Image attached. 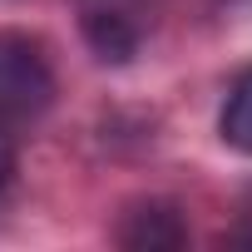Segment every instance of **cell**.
Wrapping results in <instances>:
<instances>
[{"instance_id": "6da1fadb", "label": "cell", "mask_w": 252, "mask_h": 252, "mask_svg": "<svg viewBox=\"0 0 252 252\" xmlns=\"http://www.w3.org/2000/svg\"><path fill=\"white\" fill-rule=\"evenodd\" d=\"M55 104V69L40 40L20 30H0V139L25 134Z\"/></svg>"}, {"instance_id": "277c9868", "label": "cell", "mask_w": 252, "mask_h": 252, "mask_svg": "<svg viewBox=\"0 0 252 252\" xmlns=\"http://www.w3.org/2000/svg\"><path fill=\"white\" fill-rule=\"evenodd\" d=\"M222 139L237 154H252V64L232 79L227 104H222Z\"/></svg>"}, {"instance_id": "3957f363", "label": "cell", "mask_w": 252, "mask_h": 252, "mask_svg": "<svg viewBox=\"0 0 252 252\" xmlns=\"http://www.w3.org/2000/svg\"><path fill=\"white\" fill-rule=\"evenodd\" d=\"M84 40L94 45L99 60H114V64L139 50V30L124 10H89L84 15Z\"/></svg>"}, {"instance_id": "7a4b0ae2", "label": "cell", "mask_w": 252, "mask_h": 252, "mask_svg": "<svg viewBox=\"0 0 252 252\" xmlns=\"http://www.w3.org/2000/svg\"><path fill=\"white\" fill-rule=\"evenodd\" d=\"M119 242L124 247H183L188 242V227H183L178 208L149 203V208H134L129 213V222L119 227Z\"/></svg>"}]
</instances>
